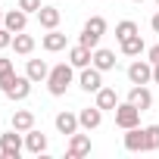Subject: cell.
Here are the masks:
<instances>
[{"instance_id": "cell-21", "label": "cell", "mask_w": 159, "mask_h": 159, "mask_svg": "<svg viewBox=\"0 0 159 159\" xmlns=\"http://www.w3.org/2000/svg\"><path fill=\"white\" fill-rule=\"evenodd\" d=\"M13 128L22 131V134L31 131V128H34V112H31V109H16V112H13Z\"/></svg>"}, {"instance_id": "cell-17", "label": "cell", "mask_w": 159, "mask_h": 159, "mask_svg": "<svg viewBox=\"0 0 159 159\" xmlns=\"http://www.w3.org/2000/svg\"><path fill=\"white\" fill-rule=\"evenodd\" d=\"M91 59H94V50H91V47H84V44H78V47H72V50H69V62H72L75 69L91 66Z\"/></svg>"}, {"instance_id": "cell-6", "label": "cell", "mask_w": 159, "mask_h": 159, "mask_svg": "<svg viewBox=\"0 0 159 159\" xmlns=\"http://www.w3.org/2000/svg\"><path fill=\"white\" fill-rule=\"evenodd\" d=\"M128 81L131 84H150L153 81V62L150 59H134L128 66Z\"/></svg>"}, {"instance_id": "cell-19", "label": "cell", "mask_w": 159, "mask_h": 159, "mask_svg": "<svg viewBox=\"0 0 159 159\" xmlns=\"http://www.w3.org/2000/svg\"><path fill=\"white\" fill-rule=\"evenodd\" d=\"M59 19H62V13H59L56 7H41V10H38V22H41V28H47V31L56 28Z\"/></svg>"}, {"instance_id": "cell-27", "label": "cell", "mask_w": 159, "mask_h": 159, "mask_svg": "<svg viewBox=\"0 0 159 159\" xmlns=\"http://www.w3.org/2000/svg\"><path fill=\"white\" fill-rule=\"evenodd\" d=\"M16 7H19V10H25L28 16H31V13L38 16V10H41V0H19V3H16Z\"/></svg>"}, {"instance_id": "cell-23", "label": "cell", "mask_w": 159, "mask_h": 159, "mask_svg": "<svg viewBox=\"0 0 159 159\" xmlns=\"http://www.w3.org/2000/svg\"><path fill=\"white\" fill-rule=\"evenodd\" d=\"M143 50H147V47H143V38H140V34H131V38L122 41V53H125V56H140Z\"/></svg>"}, {"instance_id": "cell-16", "label": "cell", "mask_w": 159, "mask_h": 159, "mask_svg": "<svg viewBox=\"0 0 159 159\" xmlns=\"http://www.w3.org/2000/svg\"><path fill=\"white\" fill-rule=\"evenodd\" d=\"M116 53L112 50H106V47H97L94 50V59H91V66H97L100 72H109V69H116Z\"/></svg>"}, {"instance_id": "cell-10", "label": "cell", "mask_w": 159, "mask_h": 159, "mask_svg": "<svg viewBox=\"0 0 159 159\" xmlns=\"http://www.w3.org/2000/svg\"><path fill=\"white\" fill-rule=\"evenodd\" d=\"M53 125H56V131L59 134H75L78 128H81V122H78V116L75 112H69V109H62V112H56V119H53Z\"/></svg>"}, {"instance_id": "cell-4", "label": "cell", "mask_w": 159, "mask_h": 159, "mask_svg": "<svg viewBox=\"0 0 159 159\" xmlns=\"http://www.w3.org/2000/svg\"><path fill=\"white\" fill-rule=\"evenodd\" d=\"M25 134L22 131H7V134H0V156L3 159H19V153H22V147H25V140H22Z\"/></svg>"}, {"instance_id": "cell-18", "label": "cell", "mask_w": 159, "mask_h": 159, "mask_svg": "<svg viewBox=\"0 0 159 159\" xmlns=\"http://www.w3.org/2000/svg\"><path fill=\"white\" fill-rule=\"evenodd\" d=\"M25 75L31 78L34 84H38V81H47V75H50V66H47L44 59H28V66H25Z\"/></svg>"}, {"instance_id": "cell-20", "label": "cell", "mask_w": 159, "mask_h": 159, "mask_svg": "<svg viewBox=\"0 0 159 159\" xmlns=\"http://www.w3.org/2000/svg\"><path fill=\"white\" fill-rule=\"evenodd\" d=\"M94 103H97V106H100L103 112H106V109H112V112H116V106H119V94H116L112 88H100V91H97V100H94Z\"/></svg>"}, {"instance_id": "cell-31", "label": "cell", "mask_w": 159, "mask_h": 159, "mask_svg": "<svg viewBox=\"0 0 159 159\" xmlns=\"http://www.w3.org/2000/svg\"><path fill=\"white\" fill-rule=\"evenodd\" d=\"M153 81H156V84H159V62H156V66H153Z\"/></svg>"}, {"instance_id": "cell-2", "label": "cell", "mask_w": 159, "mask_h": 159, "mask_svg": "<svg viewBox=\"0 0 159 159\" xmlns=\"http://www.w3.org/2000/svg\"><path fill=\"white\" fill-rule=\"evenodd\" d=\"M103 34H106V19H103V16H91V19L84 22V28H81V41H78V44H84V47L97 50Z\"/></svg>"}, {"instance_id": "cell-3", "label": "cell", "mask_w": 159, "mask_h": 159, "mask_svg": "<svg viewBox=\"0 0 159 159\" xmlns=\"http://www.w3.org/2000/svg\"><path fill=\"white\" fill-rule=\"evenodd\" d=\"M31 84H34V81H31L28 75H13V78H10V81H7L3 88H0V91H3L10 100H28V94H31Z\"/></svg>"}, {"instance_id": "cell-26", "label": "cell", "mask_w": 159, "mask_h": 159, "mask_svg": "<svg viewBox=\"0 0 159 159\" xmlns=\"http://www.w3.org/2000/svg\"><path fill=\"white\" fill-rule=\"evenodd\" d=\"M147 150H159V125H147Z\"/></svg>"}, {"instance_id": "cell-25", "label": "cell", "mask_w": 159, "mask_h": 159, "mask_svg": "<svg viewBox=\"0 0 159 159\" xmlns=\"http://www.w3.org/2000/svg\"><path fill=\"white\" fill-rule=\"evenodd\" d=\"M13 75H16V66H13V59H3V56H0V88H3V84L10 81Z\"/></svg>"}, {"instance_id": "cell-5", "label": "cell", "mask_w": 159, "mask_h": 159, "mask_svg": "<svg viewBox=\"0 0 159 159\" xmlns=\"http://www.w3.org/2000/svg\"><path fill=\"white\" fill-rule=\"evenodd\" d=\"M116 125L122 128V131H128V128H134V125H140V109L134 106V103H119L116 106Z\"/></svg>"}, {"instance_id": "cell-8", "label": "cell", "mask_w": 159, "mask_h": 159, "mask_svg": "<svg viewBox=\"0 0 159 159\" xmlns=\"http://www.w3.org/2000/svg\"><path fill=\"white\" fill-rule=\"evenodd\" d=\"M125 150L128 153H147V131L140 128V125H134V128H128L125 131Z\"/></svg>"}, {"instance_id": "cell-11", "label": "cell", "mask_w": 159, "mask_h": 159, "mask_svg": "<svg viewBox=\"0 0 159 159\" xmlns=\"http://www.w3.org/2000/svg\"><path fill=\"white\" fill-rule=\"evenodd\" d=\"M128 103H134L140 112H147V109L153 106V94H150V88H147V84H134V88L128 91Z\"/></svg>"}, {"instance_id": "cell-29", "label": "cell", "mask_w": 159, "mask_h": 159, "mask_svg": "<svg viewBox=\"0 0 159 159\" xmlns=\"http://www.w3.org/2000/svg\"><path fill=\"white\" fill-rule=\"evenodd\" d=\"M147 56H150V62L156 66V62H159V44H156V47H150V50H147Z\"/></svg>"}, {"instance_id": "cell-9", "label": "cell", "mask_w": 159, "mask_h": 159, "mask_svg": "<svg viewBox=\"0 0 159 159\" xmlns=\"http://www.w3.org/2000/svg\"><path fill=\"white\" fill-rule=\"evenodd\" d=\"M91 153V137L88 134H69V147H66V156L69 159H81V156H88Z\"/></svg>"}, {"instance_id": "cell-22", "label": "cell", "mask_w": 159, "mask_h": 159, "mask_svg": "<svg viewBox=\"0 0 159 159\" xmlns=\"http://www.w3.org/2000/svg\"><path fill=\"white\" fill-rule=\"evenodd\" d=\"M13 50H16V53H22V56H28V53L34 50V38H31V34H25V31L13 34Z\"/></svg>"}, {"instance_id": "cell-34", "label": "cell", "mask_w": 159, "mask_h": 159, "mask_svg": "<svg viewBox=\"0 0 159 159\" xmlns=\"http://www.w3.org/2000/svg\"><path fill=\"white\" fill-rule=\"evenodd\" d=\"M156 3H159V0H156Z\"/></svg>"}, {"instance_id": "cell-13", "label": "cell", "mask_w": 159, "mask_h": 159, "mask_svg": "<svg viewBox=\"0 0 159 159\" xmlns=\"http://www.w3.org/2000/svg\"><path fill=\"white\" fill-rule=\"evenodd\" d=\"M3 25H7L13 34H19V31H25V25H28V13L16 7V10H10V13L3 16Z\"/></svg>"}, {"instance_id": "cell-24", "label": "cell", "mask_w": 159, "mask_h": 159, "mask_svg": "<svg viewBox=\"0 0 159 159\" xmlns=\"http://www.w3.org/2000/svg\"><path fill=\"white\" fill-rule=\"evenodd\" d=\"M131 34H140L137 22H131V19H122V22L116 25V38H119V44H122L125 38H131Z\"/></svg>"}, {"instance_id": "cell-32", "label": "cell", "mask_w": 159, "mask_h": 159, "mask_svg": "<svg viewBox=\"0 0 159 159\" xmlns=\"http://www.w3.org/2000/svg\"><path fill=\"white\" fill-rule=\"evenodd\" d=\"M0 25H3V13H0Z\"/></svg>"}, {"instance_id": "cell-14", "label": "cell", "mask_w": 159, "mask_h": 159, "mask_svg": "<svg viewBox=\"0 0 159 159\" xmlns=\"http://www.w3.org/2000/svg\"><path fill=\"white\" fill-rule=\"evenodd\" d=\"M25 150H28V153H34V156L47 153V134H41L38 128L25 131Z\"/></svg>"}, {"instance_id": "cell-15", "label": "cell", "mask_w": 159, "mask_h": 159, "mask_svg": "<svg viewBox=\"0 0 159 159\" xmlns=\"http://www.w3.org/2000/svg\"><path fill=\"white\" fill-rule=\"evenodd\" d=\"M41 47H44L47 53H59V50H66V34L56 31V28H50V31L41 38Z\"/></svg>"}, {"instance_id": "cell-33", "label": "cell", "mask_w": 159, "mask_h": 159, "mask_svg": "<svg viewBox=\"0 0 159 159\" xmlns=\"http://www.w3.org/2000/svg\"><path fill=\"white\" fill-rule=\"evenodd\" d=\"M131 3H143V0H131Z\"/></svg>"}, {"instance_id": "cell-7", "label": "cell", "mask_w": 159, "mask_h": 159, "mask_svg": "<svg viewBox=\"0 0 159 159\" xmlns=\"http://www.w3.org/2000/svg\"><path fill=\"white\" fill-rule=\"evenodd\" d=\"M78 84H81V91H88V94H97L103 88V72L97 66H84L81 75H78Z\"/></svg>"}, {"instance_id": "cell-30", "label": "cell", "mask_w": 159, "mask_h": 159, "mask_svg": "<svg viewBox=\"0 0 159 159\" xmlns=\"http://www.w3.org/2000/svg\"><path fill=\"white\" fill-rule=\"evenodd\" d=\"M150 28L159 34V13H153V19H150Z\"/></svg>"}, {"instance_id": "cell-12", "label": "cell", "mask_w": 159, "mask_h": 159, "mask_svg": "<svg viewBox=\"0 0 159 159\" xmlns=\"http://www.w3.org/2000/svg\"><path fill=\"white\" fill-rule=\"evenodd\" d=\"M78 122H81L84 131H94V128H100V122H103V109L94 103V106H88V109L78 112Z\"/></svg>"}, {"instance_id": "cell-1", "label": "cell", "mask_w": 159, "mask_h": 159, "mask_svg": "<svg viewBox=\"0 0 159 159\" xmlns=\"http://www.w3.org/2000/svg\"><path fill=\"white\" fill-rule=\"evenodd\" d=\"M72 81H75V66H72V62H59V66H53L50 75H47V91H50L53 97H62Z\"/></svg>"}, {"instance_id": "cell-28", "label": "cell", "mask_w": 159, "mask_h": 159, "mask_svg": "<svg viewBox=\"0 0 159 159\" xmlns=\"http://www.w3.org/2000/svg\"><path fill=\"white\" fill-rule=\"evenodd\" d=\"M7 47H13V31L7 25H0V50H7Z\"/></svg>"}]
</instances>
